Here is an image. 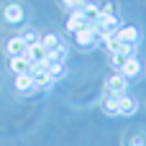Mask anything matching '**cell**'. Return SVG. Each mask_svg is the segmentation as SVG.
I'll use <instances>...</instances> for the list:
<instances>
[{"mask_svg":"<svg viewBox=\"0 0 146 146\" xmlns=\"http://www.w3.org/2000/svg\"><path fill=\"white\" fill-rule=\"evenodd\" d=\"M15 90H18L21 95H31V92L36 90L31 74H15Z\"/></svg>","mask_w":146,"mask_h":146,"instance_id":"obj_12","label":"cell"},{"mask_svg":"<svg viewBox=\"0 0 146 146\" xmlns=\"http://www.w3.org/2000/svg\"><path fill=\"white\" fill-rule=\"evenodd\" d=\"M103 44H105V49H108L110 54H115V51H121V46H123V44H121V41H118L115 36H110V38H105Z\"/></svg>","mask_w":146,"mask_h":146,"instance_id":"obj_20","label":"cell"},{"mask_svg":"<svg viewBox=\"0 0 146 146\" xmlns=\"http://www.w3.org/2000/svg\"><path fill=\"white\" fill-rule=\"evenodd\" d=\"M136 110H139L136 98H128L126 92H123V95H118V115H133Z\"/></svg>","mask_w":146,"mask_h":146,"instance_id":"obj_9","label":"cell"},{"mask_svg":"<svg viewBox=\"0 0 146 146\" xmlns=\"http://www.w3.org/2000/svg\"><path fill=\"white\" fill-rule=\"evenodd\" d=\"M131 56H136V46H131V44H123V46H121V51L110 54V64H113L115 69H121V67H123V62H128Z\"/></svg>","mask_w":146,"mask_h":146,"instance_id":"obj_6","label":"cell"},{"mask_svg":"<svg viewBox=\"0 0 146 146\" xmlns=\"http://www.w3.org/2000/svg\"><path fill=\"white\" fill-rule=\"evenodd\" d=\"M74 41H77V46H80V49H92V46L98 44L95 26H92V23H87V26H82L80 31H74Z\"/></svg>","mask_w":146,"mask_h":146,"instance_id":"obj_1","label":"cell"},{"mask_svg":"<svg viewBox=\"0 0 146 146\" xmlns=\"http://www.w3.org/2000/svg\"><path fill=\"white\" fill-rule=\"evenodd\" d=\"M64 56H67V46H64V44L56 46V49H46V64H51V62H64Z\"/></svg>","mask_w":146,"mask_h":146,"instance_id":"obj_15","label":"cell"},{"mask_svg":"<svg viewBox=\"0 0 146 146\" xmlns=\"http://www.w3.org/2000/svg\"><path fill=\"white\" fill-rule=\"evenodd\" d=\"M21 38L26 41V46H31V44H38V38H41V36H38L36 31H26V33H23Z\"/></svg>","mask_w":146,"mask_h":146,"instance_id":"obj_22","label":"cell"},{"mask_svg":"<svg viewBox=\"0 0 146 146\" xmlns=\"http://www.w3.org/2000/svg\"><path fill=\"white\" fill-rule=\"evenodd\" d=\"M31 62H28V56H10V69L15 72V74H31Z\"/></svg>","mask_w":146,"mask_h":146,"instance_id":"obj_11","label":"cell"},{"mask_svg":"<svg viewBox=\"0 0 146 146\" xmlns=\"http://www.w3.org/2000/svg\"><path fill=\"white\" fill-rule=\"evenodd\" d=\"M100 13H108V15H115V13H118V5H115L113 0H108V3H105V5L100 8Z\"/></svg>","mask_w":146,"mask_h":146,"instance_id":"obj_23","label":"cell"},{"mask_svg":"<svg viewBox=\"0 0 146 146\" xmlns=\"http://www.w3.org/2000/svg\"><path fill=\"white\" fill-rule=\"evenodd\" d=\"M128 82H133V80H141L144 77V62L139 59V56H131L128 62H123V67L118 69Z\"/></svg>","mask_w":146,"mask_h":146,"instance_id":"obj_2","label":"cell"},{"mask_svg":"<svg viewBox=\"0 0 146 146\" xmlns=\"http://www.w3.org/2000/svg\"><path fill=\"white\" fill-rule=\"evenodd\" d=\"M103 110L108 115H118V95H105L103 98Z\"/></svg>","mask_w":146,"mask_h":146,"instance_id":"obj_16","label":"cell"},{"mask_svg":"<svg viewBox=\"0 0 146 146\" xmlns=\"http://www.w3.org/2000/svg\"><path fill=\"white\" fill-rule=\"evenodd\" d=\"M126 146H146V133H131L126 139Z\"/></svg>","mask_w":146,"mask_h":146,"instance_id":"obj_19","label":"cell"},{"mask_svg":"<svg viewBox=\"0 0 146 146\" xmlns=\"http://www.w3.org/2000/svg\"><path fill=\"white\" fill-rule=\"evenodd\" d=\"M26 41L21 38V36H13V38H8V44H5V54L8 56H26Z\"/></svg>","mask_w":146,"mask_h":146,"instance_id":"obj_8","label":"cell"},{"mask_svg":"<svg viewBox=\"0 0 146 146\" xmlns=\"http://www.w3.org/2000/svg\"><path fill=\"white\" fill-rule=\"evenodd\" d=\"M126 87H128V80H126L121 72L110 74V77H108V82H105L108 95H123V92H126Z\"/></svg>","mask_w":146,"mask_h":146,"instance_id":"obj_5","label":"cell"},{"mask_svg":"<svg viewBox=\"0 0 146 146\" xmlns=\"http://www.w3.org/2000/svg\"><path fill=\"white\" fill-rule=\"evenodd\" d=\"M26 56H28L31 64H41V67H46V49L41 46V41H38V44H31V46L26 49Z\"/></svg>","mask_w":146,"mask_h":146,"instance_id":"obj_7","label":"cell"},{"mask_svg":"<svg viewBox=\"0 0 146 146\" xmlns=\"http://www.w3.org/2000/svg\"><path fill=\"white\" fill-rule=\"evenodd\" d=\"M5 21H8L10 26H18V23L23 21V8H21V5H8V8H5Z\"/></svg>","mask_w":146,"mask_h":146,"instance_id":"obj_13","label":"cell"},{"mask_svg":"<svg viewBox=\"0 0 146 146\" xmlns=\"http://www.w3.org/2000/svg\"><path fill=\"white\" fill-rule=\"evenodd\" d=\"M46 72H49V77L56 82V80H62V77L67 74V67H64V62H51V64H46Z\"/></svg>","mask_w":146,"mask_h":146,"instance_id":"obj_14","label":"cell"},{"mask_svg":"<svg viewBox=\"0 0 146 146\" xmlns=\"http://www.w3.org/2000/svg\"><path fill=\"white\" fill-rule=\"evenodd\" d=\"M31 80H33V87H36V90H49V87L54 85V80L49 77L46 67H41V64H33V67H31Z\"/></svg>","mask_w":146,"mask_h":146,"instance_id":"obj_3","label":"cell"},{"mask_svg":"<svg viewBox=\"0 0 146 146\" xmlns=\"http://www.w3.org/2000/svg\"><path fill=\"white\" fill-rule=\"evenodd\" d=\"M82 5H85V0H62V8H67L69 13L72 10H80Z\"/></svg>","mask_w":146,"mask_h":146,"instance_id":"obj_21","label":"cell"},{"mask_svg":"<svg viewBox=\"0 0 146 146\" xmlns=\"http://www.w3.org/2000/svg\"><path fill=\"white\" fill-rule=\"evenodd\" d=\"M87 23H90V21L85 18L82 8H80V10H72V13H69V21H67V31H69V33H74V31H80L82 26H87Z\"/></svg>","mask_w":146,"mask_h":146,"instance_id":"obj_10","label":"cell"},{"mask_svg":"<svg viewBox=\"0 0 146 146\" xmlns=\"http://www.w3.org/2000/svg\"><path fill=\"white\" fill-rule=\"evenodd\" d=\"M115 38H118L121 44H131V46H139V41H141V31H139L136 26H121V28L115 31Z\"/></svg>","mask_w":146,"mask_h":146,"instance_id":"obj_4","label":"cell"},{"mask_svg":"<svg viewBox=\"0 0 146 146\" xmlns=\"http://www.w3.org/2000/svg\"><path fill=\"white\" fill-rule=\"evenodd\" d=\"M82 13H85V18L92 23V21L100 15V5H95V3H87V0H85V5H82Z\"/></svg>","mask_w":146,"mask_h":146,"instance_id":"obj_17","label":"cell"},{"mask_svg":"<svg viewBox=\"0 0 146 146\" xmlns=\"http://www.w3.org/2000/svg\"><path fill=\"white\" fill-rule=\"evenodd\" d=\"M38 41H41V46H44V49H56V46H62V41H59V36H56V33H46V36H41Z\"/></svg>","mask_w":146,"mask_h":146,"instance_id":"obj_18","label":"cell"}]
</instances>
